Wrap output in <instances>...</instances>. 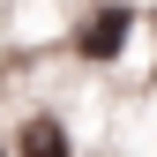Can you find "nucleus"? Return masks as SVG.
Instances as JSON below:
<instances>
[{
    "instance_id": "nucleus-4",
    "label": "nucleus",
    "mask_w": 157,
    "mask_h": 157,
    "mask_svg": "<svg viewBox=\"0 0 157 157\" xmlns=\"http://www.w3.org/2000/svg\"><path fill=\"white\" fill-rule=\"evenodd\" d=\"M150 8H157V0H150Z\"/></svg>"
},
{
    "instance_id": "nucleus-2",
    "label": "nucleus",
    "mask_w": 157,
    "mask_h": 157,
    "mask_svg": "<svg viewBox=\"0 0 157 157\" xmlns=\"http://www.w3.org/2000/svg\"><path fill=\"white\" fill-rule=\"evenodd\" d=\"M15 157H75V142H67V127L52 112H37V120L15 127Z\"/></svg>"
},
{
    "instance_id": "nucleus-3",
    "label": "nucleus",
    "mask_w": 157,
    "mask_h": 157,
    "mask_svg": "<svg viewBox=\"0 0 157 157\" xmlns=\"http://www.w3.org/2000/svg\"><path fill=\"white\" fill-rule=\"evenodd\" d=\"M0 157H8V142H0Z\"/></svg>"
},
{
    "instance_id": "nucleus-1",
    "label": "nucleus",
    "mask_w": 157,
    "mask_h": 157,
    "mask_svg": "<svg viewBox=\"0 0 157 157\" xmlns=\"http://www.w3.org/2000/svg\"><path fill=\"white\" fill-rule=\"evenodd\" d=\"M127 45H135V0H97L82 15V30H75V52L90 67H112Z\"/></svg>"
}]
</instances>
